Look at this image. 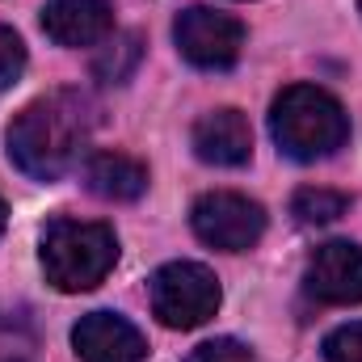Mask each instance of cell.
<instances>
[{
	"label": "cell",
	"instance_id": "obj_1",
	"mask_svg": "<svg viewBox=\"0 0 362 362\" xmlns=\"http://www.w3.org/2000/svg\"><path fill=\"white\" fill-rule=\"evenodd\" d=\"M93 135V105L85 93L59 89L30 101L8 122V160L34 181H59L81 165Z\"/></svg>",
	"mask_w": 362,
	"mask_h": 362
},
{
	"label": "cell",
	"instance_id": "obj_2",
	"mask_svg": "<svg viewBox=\"0 0 362 362\" xmlns=\"http://www.w3.org/2000/svg\"><path fill=\"white\" fill-rule=\"evenodd\" d=\"M270 131L282 156L291 160H325L350 139V114L333 93L316 85H291L274 97L270 105Z\"/></svg>",
	"mask_w": 362,
	"mask_h": 362
},
{
	"label": "cell",
	"instance_id": "obj_3",
	"mask_svg": "<svg viewBox=\"0 0 362 362\" xmlns=\"http://www.w3.org/2000/svg\"><path fill=\"white\" fill-rule=\"evenodd\" d=\"M42 274L55 291L81 295L105 282V274L118 262V236L105 223H85V219H55L42 232L38 245Z\"/></svg>",
	"mask_w": 362,
	"mask_h": 362
},
{
	"label": "cell",
	"instance_id": "obj_4",
	"mask_svg": "<svg viewBox=\"0 0 362 362\" xmlns=\"http://www.w3.org/2000/svg\"><path fill=\"white\" fill-rule=\"evenodd\" d=\"M152 312L169 329H198L219 312V278L198 262H169L148 282Z\"/></svg>",
	"mask_w": 362,
	"mask_h": 362
},
{
	"label": "cell",
	"instance_id": "obj_5",
	"mask_svg": "<svg viewBox=\"0 0 362 362\" xmlns=\"http://www.w3.org/2000/svg\"><path fill=\"white\" fill-rule=\"evenodd\" d=\"M194 236L219 253H249L262 236H266V211L262 202L232 194V189H215L202 194L189 211Z\"/></svg>",
	"mask_w": 362,
	"mask_h": 362
},
{
	"label": "cell",
	"instance_id": "obj_6",
	"mask_svg": "<svg viewBox=\"0 0 362 362\" xmlns=\"http://www.w3.org/2000/svg\"><path fill=\"white\" fill-rule=\"evenodd\" d=\"M173 42L177 51L202 72H223L240 59L245 51V25L219 8L206 4H189L173 21Z\"/></svg>",
	"mask_w": 362,
	"mask_h": 362
},
{
	"label": "cell",
	"instance_id": "obj_7",
	"mask_svg": "<svg viewBox=\"0 0 362 362\" xmlns=\"http://www.w3.org/2000/svg\"><path fill=\"white\" fill-rule=\"evenodd\" d=\"M303 286L316 303H362V249L350 240H329L312 253Z\"/></svg>",
	"mask_w": 362,
	"mask_h": 362
},
{
	"label": "cell",
	"instance_id": "obj_8",
	"mask_svg": "<svg viewBox=\"0 0 362 362\" xmlns=\"http://www.w3.org/2000/svg\"><path fill=\"white\" fill-rule=\"evenodd\" d=\"M72 350L81 362H144L148 341L144 333L122 320L118 312H89L72 329Z\"/></svg>",
	"mask_w": 362,
	"mask_h": 362
},
{
	"label": "cell",
	"instance_id": "obj_9",
	"mask_svg": "<svg viewBox=\"0 0 362 362\" xmlns=\"http://www.w3.org/2000/svg\"><path fill=\"white\" fill-rule=\"evenodd\" d=\"M42 34L59 47H97L114 34L110 0H47Z\"/></svg>",
	"mask_w": 362,
	"mask_h": 362
},
{
	"label": "cell",
	"instance_id": "obj_10",
	"mask_svg": "<svg viewBox=\"0 0 362 362\" xmlns=\"http://www.w3.org/2000/svg\"><path fill=\"white\" fill-rule=\"evenodd\" d=\"M189 144H194L198 160L219 165V169H240L253 156V131H249V118L240 110H211V114H202L194 122Z\"/></svg>",
	"mask_w": 362,
	"mask_h": 362
},
{
	"label": "cell",
	"instance_id": "obj_11",
	"mask_svg": "<svg viewBox=\"0 0 362 362\" xmlns=\"http://www.w3.org/2000/svg\"><path fill=\"white\" fill-rule=\"evenodd\" d=\"M85 185L105 202H135L148 189V165L127 152H93L85 160Z\"/></svg>",
	"mask_w": 362,
	"mask_h": 362
},
{
	"label": "cell",
	"instance_id": "obj_12",
	"mask_svg": "<svg viewBox=\"0 0 362 362\" xmlns=\"http://www.w3.org/2000/svg\"><path fill=\"white\" fill-rule=\"evenodd\" d=\"M139 55H144L139 34H114V38H105V47L93 59V76L105 81V85H122L139 68Z\"/></svg>",
	"mask_w": 362,
	"mask_h": 362
},
{
	"label": "cell",
	"instance_id": "obj_13",
	"mask_svg": "<svg viewBox=\"0 0 362 362\" xmlns=\"http://www.w3.org/2000/svg\"><path fill=\"white\" fill-rule=\"evenodd\" d=\"M346 206H350V198L337 194V189H325V185H303V189L291 198V215H295L299 223H308V228H320V223L341 219Z\"/></svg>",
	"mask_w": 362,
	"mask_h": 362
},
{
	"label": "cell",
	"instance_id": "obj_14",
	"mask_svg": "<svg viewBox=\"0 0 362 362\" xmlns=\"http://www.w3.org/2000/svg\"><path fill=\"white\" fill-rule=\"evenodd\" d=\"M25 72V42L17 38V30L0 25V89L17 85Z\"/></svg>",
	"mask_w": 362,
	"mask_h": 362
},
{
	"label": "cell",
	"instance_id": "obj_15",
	"mask_svg": "<svg viewBox=\"0 0 362 362\" xmlns=\"http://www.w3.org/2000/svg\"><path fill=\"white\" fill-rule=\"evenodd\" d=\"M325 362H362V320L341 325L325 337Z\"/></svg>",
	"mask_w": 362,
	"mask_h": 362
},
{
	"label": "cell",
	"instance_id": "obj_16",
	"mask_svg": "<svg viewBox=\"0 0 362 362\" xmlns=\"http://www.w3.org/2000/svg\"><path fill=\"white\" fill-rule=\"evenodd\" d=\"M185 362H257L249 346H240L236 337H215V341H202L198 350H189Z\"/></svg>",
	"mask_w": 362,
	"mask_h": 362
},
{
	"label": "cell",
	"instance_id": "obj_17",
	"mask_svg": "<svg viewBox=\"0 0 362 362\" xmlns=\"http://www.w3.org/2000/svg\"><path fill=\"white\" fill-rule=\"evenodd\" d=\"M4 223H8V206H4V198H0V236H4Z\"/></svg>",
	"mask_w": 362,
	"mask_h": 362
},
{
	"label": "cell",
	"instance_id": "obj_18",
	"mask_svg": "<svg viewBox=\"0 0 362 362\" xmlns=\"http://www.w3.org/2000/svg\"><path fill=\"white\" fill-rule=\"evenodd\" d=\"M358 8H362V0H358Z\"/></svg>",
	"mask_w": 362,
	"mask_h": 362
}]
</instances>
